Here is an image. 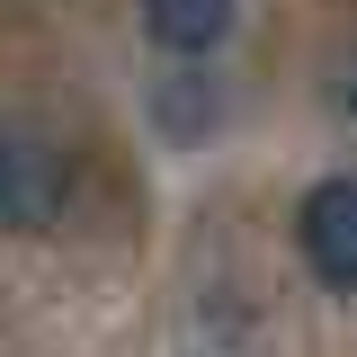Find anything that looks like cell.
<instances>
[{
    "label": "cell",
    "instance_id": "6da1fadb",
    "mask_svg": "<svg viewBox=\"0 0 357 357\" xmlns=\"http://www.w3.org/2000/svg\"><path fill=\"white\" fill-rule=\"evenodd\" d=\"M72 206V161L27 126H0V223L9 232H54Z\"/></svg>",
    "mask_w": 357,
    "mask_h": 357
},
{
    "label": "cell",
    "instance_id": "7a4b0ae2",
    "mask_svg": "<svg viewBox=\"0 0 357 357\" xmlns=\"http://www.w3.org/2000/svg\"><path fill=\"white\" fill-rule=\"evenodd\" d=\"M295 241H304V268L331 286V295H349L357 286V178H321L304 197V215H295Z\"/></svg>",
    "mask_w": 357,
    "mask_h": 357
},
{
    "label": "cell",
    "instance_id": "3957f363",
    "mask_svg": "<svg viewBox=\"0 0 357 357\" xmlns=\"http://www.w3.org/2000/svg\"><path fill=\"white\" fill-rule=\"evenodd\" d=\"M232 9L241 0H143V27H152V45H170V54H206V45H223Z\"/></svg>",
    "mask_w": 357,
    "mask_h": 357
},
{
    "label": "cell",
    "instance_id": "277c9868",
    "mask_svg": "<svg viewBox=\"0 0 357 357\" xmlns=\"http://www.w3.org/2000/svg\"><path fill=\"white\" fill-rule=\"evenodd\" d=\"M340 98H349V107H357V72H349V81H340Z\"/></svg>",
    "mask_w": 357,
    "mask_h": 357
}]
</instances>
